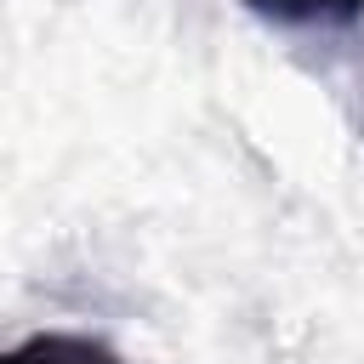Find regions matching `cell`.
I'll return each mask as SVG.
<instances>
[{
  "label": "cell",
  "instance_id": "cell-2",
  "mask_svg": "<svg viewBox=\"0 0 364 364\" xmlns=\"http://www.w3.org/2000/svg\"><path fill=\"white\" fill-rule=\"evenodd\" d=\"M6 364H119L102 341L91 336H63V330H46V336H28L6 353Z\"/></svg>",
  "mask_w": 364,
  "mask_h": 364
},
{
  "label": "cell",
  "instance_id": "cell-1",
  "mask_svg": "<svg viewBox=\"0 0 364 364\" xmlns=\"http://www.w3.org/2000/svg\"><path fill=\"white\" fill-rule=\"evenodd\" d=\"M245 6L279 28H347L364 17V0H245Z\"/></svg>",
  "mask_w": 364,
  "mask_h": 364
}]
</instances>
